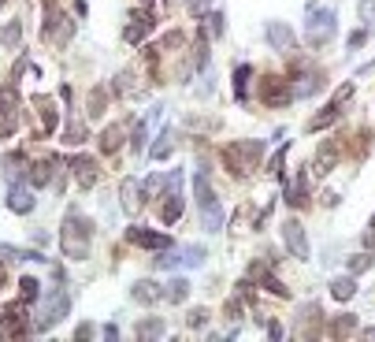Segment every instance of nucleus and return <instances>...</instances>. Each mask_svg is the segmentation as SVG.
Wrapping results in <instances>:
<instances>
[{
    "label": "nucleus",
    "mask_w": 375,
    "mask_h": 342,
    "mask_svg": "<svg viewBox=\"0 0 375 342\" xmlns=\"http://www.w3.org/2000/svg\"><path fill=\"white\" fill-rule=\"evenodd\" d=\"M164 223H175L182 216V171H171L167 175V194H164Z\"/></svg>",
    "instance_id": "nucleus-9"
},
{
    "label": "nucleus",
    "mask_w": 375,
    "mask_h": 342,
    "mask_svg": "<svg viewBox=\"0 0 375 342\" xmlns=\"http://www.w3.org/2000/svg\"><path fill=\"white\" fill-rule=\"evenodd\" d=\"M4 175H8V183H19V179H26V160H23V153L4 156Z\"/></svg>",
    "instance_id": "nucleus-28"
},
{
    "label": "nucleus",
    "mask_w": 375,
    "mask_h": 342,
    "mask_svg": "<svg viewBox=\"0 0 375 342\" xmlns=\"http://www.w3.org/2000/svg\"><path fill=\"white\" fill-rule=\"evenodd\" d=\"M283 160H286V145L278 149V153L272 156V164H267V171H272V175H283Z\"/></svg>",
    "instance_id": "nucleus-44"
},
{
    "label": "nucleus",
    "mask_w": 375,
    "mask_h": 342,
    "mask_svg": "<svg viewBox=\"0 0 375 342\" xmlns=\"http://www.w3.org/2000/svg\"><path fill=\"white\" fill-rule=\"evenodd\" d=\"M52 168H56V160L52 156H45V160H34V164L26 168V183L30 186H49V179H52Z\"/></svg>",
    "instance_id": "nucleus-18"
},
{
    "label": "nucleus",
    "mask_w": 375,
    "mask_h": 342,
    "mask_svg": "<svg viewBox=\"0 0 375 342\" xmlns=\"http://www.w3.org/2000/svg\"><path fill=\"white\" fill-rule=\"evenodd\" d=\"M205 63H208V34H197V41H194V67L205 71Z\"/></svg>",
    "instance_id": "nucleus-33"
},
{
    "label": "nucleus",
    "mask_w": 375,
    "mask_h": 342,
    "mask_svg": "<svg viewBox=\"0 0 375 342\" xmlns=\"http://www.w3.org/2000/svg\"><path fill=\"white\" fill-rule=\"evenodd\" d=\"M126 242L145 245V250H167V245H171L167 234H160V231H145V227H126Z\"/></svg>",
    "instance_id": "nucleus-13"
},
{
    "label": "nucleus",
    "mask_w": 375,
    "mask_h": 342,
    "mask_svg": "<svg viewBox=\"0 0 375 342\" xmlns=\"http://www.w3.org/2000/svg\"><path fill=\"white\" fill-rule=\"evenodd\" d=\"M372 264H375V256H368V253H357V256L349 261V272H353V275H360V272H368Z\"/></svg>",
    "instance_id": "nucleus-39"
},
{
    "label": "nucleus",
    "mask_w": 375,
    "mask_h": 342,
    "mask_svg": "<svg viewBox=\"0 0 375 342\" xmlns=\"http://www.w3.org/2000/svg\"><path fill=\"white\" fill-rule=\"evenodd\" d=\"M119 194H123V209L131 212V216H134V212H142V205H145V197H142V186H138L134 179H126V183L119 186Z\"/></svg>",
    "instance_id": "nucleus-23"
},
{
    "label": "nucleus",
    "mask_w": 375,
    "mask_h": 342,
    "mask_svg": "<svg viewBox=\"0 0 375 342\" xmlns=\"http://www.w3.org/2000/svg\"><path fill=\"white\" fill-rule=\"evenodd\" d=\"M38 115H41V127H38V138H45L56 131V104H52V97H38Z\"/></svg>",
    "instance_id": "nucleus-20"
},
{
    "label": "nucleus",
    "mask_w": 375,
    "mask_h": 342,
    "mask_svg": "<svg viewBox=\"0 0 375 342\" xmlns=\"http://www.w3.org/2000/svg\"><path fill=\"white\" fill-rule=\"evenodd\" d=\"M264 101L272 104V108H278V104L294 101V90L286 86V79H267L264 82Z\"/></svg>",
    "instance_id": "nucleus-15"
},
{
    "label": "nucleus",
    "mask_w": 375,
    "mask_h": 342,
    "mask_svg": "<svg viewBox=\"0 0 375 342\" xmlns=\"http://www.w3.org/2000/svg\"><path fill=\"white\" fill-rule=\"evenodd\" d=\"M264 153V142H234L223 149V164H227L234 175H245Z\"/></svg>",
    "instance_id": "nucleus-4"
},
{
    "label": "nucleus",
    "mask_w": 375,
    "mask_h": 342,
    "mask_svg": "<svg viewBox=\"0 0 375 342\" xmlns=\"http://www.w3.org/2000/svg\"><path fill=\"white\" fill-rule=\"evenodd\" d=\"M71 313V294L63 291V286H56L45 302H41V313H38V331H49V327H56L63 316Z\"/></svg>",
    "instance_id": "nucleus-5"
},
{
    "label": "nucleus",
    "mask_w": 375,
    "mask_h": 342,
    "mask_svg": "<svg viewBox=\"0 0 375 342\" xmlns=\"http://www.w3.org/2000/svg\"><path fill=\"white\" fill-rule=\"evenodd\" d=\"M41 38L52 41V45H67V41L74 38V23L56 15V8H49V19H45V26H41Z\"/></svg>",
    "instance_id": "nucleus-7"
},
{
    "label": "nucleus",
    "mask_w": 375,
    "mask_h": 342,
    "mask_svg": "<svg viewBox=\"0 0 375 342\" xmlns=\"http://www.w3.org/2000/svg\"><path fill=\"white\" fill-rule=\"evenodd\" d=\"M283 242H286V250H290V256H297V261H308V234L301 227V220H286L283 223Z\"/></svg>",
    "instance_id": "nucleus-8"
},
{
    "label": "nucleus",
    "mask_w": 375,
    "mask_h": 342,
    "mask_svg": "<svg viewBox=\"0 0 375 342\" xmlns=\"http://www.w3.org/2000/svg\"><path fill=\"white\" fill-rule=\"evenodd\" d=\"M357 12H360V19H364V26L375 30V0H360Z\"/></svg>",
    "instance_id": "nucleus-38"
},
{
    "label": "nucleus",
    "mask_w": 375,
    "mask_h": 342,
    "mask_svg": "<svg viewBox=\"0 0 375 342\" xmlns=\"http://www.w3.org/2000/svg\"><path fill=\"white\" fill-rule=\"evenodd\" d=\"M290 90H294V97H312V93L324 90V79H319V74H301Z\"/></svg>",
    "instance_id": "nucleus-25"
},
{
    "label": "nucleus",
    "mask_w": 375,
    "mask_h": 342,
    "mask_svg": "<svg viewBox=\"0 0 375 342\" xmlns=\"http://www.w3.org/2000/svg\"><path fill=\"white\" fill-rule=\"evenodd\" d=\"M267 45H272L275 52H290L294 49V30L286 26V23H267Z\"/></svg>",
    "instance_id": "nucleus-14"
},
{
    "label": "nucleus",
    "mask_w": 375,
    "mask_h": 342,
    "mask_svg": "<svg viewBox=\"0 0 375 342\" xmlns=\"http://www.w3.org/2000/svg\"><path fill=\"white\" fill-rule=\"evenodd\" d=\"M0 286H4V283H0Z\"/></svg>",
    "instance_id": "nucleus-54"
},
{
    "label": "nucleus",
    "mask_w": 375,
    "mask_h": 342,
    "mask_svg": "<svg viewBox=\"0 0 375 342\" xmlns=\"http://www.w3.org/2000/svg\"><path fill=\"white\" fill-rule=\"evenodd\" d=\"M249 79H253V67H249V63H242V67L234 71V101H238V104L249 101Z\"/></svg>",
    "instance_id": "nucleus-24"
},
{
    "label": "nucleus",
    "mask_w": 375,
    "mask_h": 342,
    "mask_svg": "<svg viewBox=\"0 0 375 342\" xmlns=\"http://www.w3.org/2000/svg\"><path fill=\"white\" fill-rule=\"evenodd\" d=\"M90 238H93V223L82 216V212H67L63 220V234H60V245L71 261H85L90 256Z\"/></svg>",
    "instance_id": "nucleus-1"
},
{
    "label": "nucleus",
    "mask_w": 375,
    "mask_h": 342,
    "mask_svg": "<svg viewBox=\"0 0 375 342\" xmlns=\"http://www.w3.org/2000/svg\"><path fill=\"white\" fill-rule=\"evenodd\" d=\"M212 4V0H194V8H197V12H201V8H208Z\"/></svg>",
    "instance_id": "nucleus-50"
},
{
    "label": "nucleus",
    "mask_w": 375,
    "mask_h": 342,
    "mask_svg": "<svg viewBox=\"0 0 375 342\" xmlns=\"http://www.w3.org/2000/svg\"><path fill=\"white\" fill-rule=\"evenodd\" d=\"M149 30H153V15H149V12H134L131 23H126V30H123V38L131 41V45H138V41H142Z\"/></svg>",
    "instance_id": "nucleus-17"
},
{
    "label": "nucleus",
    "mask_w": 375,
    "mask_h": 342,
    "mask_svg": "<svg viewBox=\"0 0 375 342\" xmlns=\"http://www.w3.org/2000/svg\"><path fill=\"white\" fill-rule=\"evenodd\" d=\"M149 131H153L149 123L134 127V138H131V149H134V153H142V149H145V138H149Z\"/></svg>",
    "instance_id": "nucleus-41"
},
{
    "label": "nucleus",
    "mask_w": 375,
    "mask_h": 342,
    "mask_svg": "<svg viewBox=\"0 0 375 342\" xmlns=\"http://www.w3.org/2000/svg\"><path fill=\"white\" fill-rule=\"evenodd\" d=\"M153 156H156V160H164V156H171V134H167V131L160 134V142L153 145Z\"/></svg>",
    "instance_id": "nucleus-43"
},
{
    "label": "nucleus",
    "mask_w": 375,
    "mask_h": 342,
    "mask_svg": "<svg viewBox=\"0 0 375 342\" xmlns=\"http://www.w3.org/2000/svg\"><path fill=\"white\" fill-rule=\"evenodd\" d=\"M90 335H93V327H90V324H82L78 331H74V339H90Z\"/></svg>",
    "instance_id": "nucleus-49"
},
{
    "label": "nucleus",
    "mask_w": 375,
    "mask_h": 342,
    "mask_svg": "<svg viewBox=\"0 0 375 342\" xmlns=\"http://www.w3.org/2000/svg\"><path fill=\"white\" fill-rule=\"evenodd\" d=\"M19 127V101L12 86H0V138H12Z\"/></svg>",
    "instance_id": "nucleus-6"
},
{
    "label": "nucleus",
    "mask_w": 375,
    "mask_h": 342,
    "mask_svg": "<svg viewBox=\"0 0 375 342\" xmlns=\"http://www.w3.org/2000/svg\"><path fill=\"white\" fill-rule=\"evenodd\" d=\"M134 335H138V339H160V335H164V320H160V316H156V320H142Z\"/></svg>",
    "instance_id": "nucleus-32"
},
{
    "label": "nucleus",
    "mask_w": 375,
    "mask_h": 342,
    "mask_svg": "<svg viewBox=\"0 0 375 342\" xmlns=\"http://www.w3.org/2000/svg\"><path fill=\"white\" fill-rule=\"evenodd\" d=\"M308 201V171H297V179L286 186V205L290 209H301Z\"/></svg>",
    "instance_id": "nucleus-19"
},
{
    "label": "nucleus",
    "mask_w": 375,
    "mask_h": 342,
    "mask_svg": "<svg viewBox=\"0 0 375 342\" xmlns=\"http://www.w3.org/2000/svg\"><path fill=\"white\" fill-rule=\"evenodd\" d=\"M353 294H357V279H353V275H342V279H331V298H335V302H349Z\"/></svg>",
    "instance_id": "nucleus-26"
},
{
    "label": "nucleus",
    "mask_w": 375,
    "mask_h": 342,
    "mask_svg": "<svg viewBox=\"0 0 375 342\" xmlns=\"http://www.w3.org/2000/svg\"><path fill=\"white\" fill-rule=\"evenodd\" d=\"M0 8H4V0H0Z\"/></svg>",
    "instance_id": "nucleus-52"
},
{
    "label": "nucleus",
    "mask_w": 375,
    "mask_h": 342,
    "mask_svg": "<svg viewBox=\"0 0 375 342\" xmlns=\"http://www.w3.org/2000/svg\"><path fill=\"white\" fill-rule=\"evenodd\" d=\"M63 142H67V145H82L85 142V123L82 120H67V127H63Z\"/></svg>",
    "instance_id": "nucleus-31"
},
{
    "label": "nucleus",
    "mask_w": 375,
    "mask_h": 342,
    "mask_svg": "<svg viewBox=\"0 0 375 342\" xmlns=\"http://www.w3.org/2000/svg\"><path fill=\"white\" fill-rule=\"evenodd\" d=\"M205 245H190V250H182L178 253V264L182 268H201V264H205Z\"/></svg>",
    "instance_id": "nucleus-30"
},
{
    "label": "nucleus",
    "mask_w": 375,
    "mask_h": 342,
    "mask_svg": "<svg viewBox=\"0 0 375 342\" xmlns=\"http://www.w3.org/2000/svg\"><path fill=\"white\" fill-rule=\"evenodd\" d=\"M364 250H375V216L368 223V231H364Z\"/></svg>",
    "instance_id": "nucleus-46"
},
{
    "label": "nucleus",
    "mask_w": 375,
    "mask_h": 342,
    "mask_svg": "<svg viewBox=\"0 0 375 342\" xmlns=\"http://www.w3.org/2000/svg\"><path fill=\"white\" fill-rule=\"evenodd\" d=\"M71 175H74V183H78L82 190H93V186H97V175H101L97 160H93V156H74L71 160Z\"/></svg>",
    "instance_id": "nucleus-11"
},
{
    "label": "nucleus",
    "mask_w": 375,
    "mask_h": 342,
    "mask_svg": "<svg viewBox=\"0 0 375 342\" xmlns=\"http://www.w3.org/2000/svg\"><path fill=\"white\" fill-rule=\"evenodd\" d=\"M126 134H131V123H112V127H104V131H101V153H115V149L126 142Z\"/></svg>",
    "instance_id": "nucleus-16"
},
{
    "label": "nucleus",
    "mask_w": 375,
    "mask_h": 342,
    "mask_svg": "<svg viewBox=\"0 0 375 342\" xmlns=\"http://www.w3.org/2000/svg\"><path fill=\"white\" fill-rule=\"evenodd\" d=\"M335 30H338V15L331 12V8L308 4V12H305V38H308V45H327V41L335 38Z\"/></svg>",
    "instance_id": "nucleus-3"
},
{
    "label": "nucleus",
    "mask_w": 375,
    "mask_h": 342,
    "mask_svg": "<svg viewBox=\"0 0 375 342\" xmlns=\"http://www.w3.org/2000/svg\"><path fill=\"white\" fill-rule=\"evenodd\" d=\"M335 160H338V149L327 142V145L316 153V160H312V171H316V175H327V171L335 168Z\"/></svg>",
    "instance_id": "nucleus-27"
},
{
    "label": "nucleus",
    "mask_w": 375,
    "mask_h": 342,
    "mask_svg": "<svg viewBox=\"0 0 375 342\" xmlns=\"http://www.w3.org/2000/svg\"><path fill=\"white\" fill-rule=\"evenodd\" d=\"M23 305H8L4 316H0V339H12V335H26V320H23Z\"/></svg>",
    "instance_id": "nucleus-12"
},
{
    "label": "nucleus",
    "mask_w": 375,
    "mask_h": 342,
    "mask_svg": "<svg viewBox=\"0 0 375 342\" xmlns=\"http://www.w3.org/2000/svg\"><path fill=\"white\" fill-rule=\"evenodd\" d=\"M167 4H175V0H167Z\"/></svg>",
    "instance_id": "nucleus-53"
},
{
    "label": "nucleus",
    "mask_w": 375,
    "mask_h": 342,
    "mask_svg": "<svg viewBox=\"0 0 375 342\" xmlns=\"http://www.w3.org/2000/svg\"><path fill=\"white\" fill-rule=\"evenodd\" d=\"M249 279H260L267 294H278V298H290V291H286V286L278 283L275 275H272V272L264 268V264H253V268H249Z\"/></svg>",
    "instance_id": "nucleus-21"
},
{
    "label": "nucleus",
    "mask_w": 375,
    "mask_h": 342,
    "mask_svg": "<svg viewBox=\"0 0 375 342\" xmlns=\"http://www.w3.org/2000/svg\"><path fill=\"white\" fill-rule=\"evenodd\" d=\"M194 194H197V209H201V227H205L208 234H216L223 227V220H227V212H223L219 197L212 194L205 175H194Z\"/></svg>",
    "instance_id": "nucleus-2"
},
{
    "label": "nucleus",
    "mask_w": 375,
    "mask_h": 342,
    "mask_svg": "<svg viewBox=\"0 0 375 342\" xmlns=\"http://www.w3.org/2000/svg\"><path fill=\"white\" fill-rule=\"evenodd\" d=\"M208 34L212 38H223V30H227V23H223V12H208Z\"/></svg>",
    "instance_id": "nucleus-40"
},
{
    "label": "nucleus",
    "mask_w": 375,
    "mask_h": 342,
    "mask_svg": "<svg viewBox=\"0 0 375 342\" xmlns=\"http://www.w3.org/2000/svg\"><path fill=\"white\" fill-rule=\"evenodd\" d=\"M368 34H372V30H357V34L349 38V49H360L364 41H368Z\"/></svg>",
    "instance_id": "nucleus-47"
},
{
    "label": "nucleus",
    "mask_w": 375,
    "mask_h": 342,
    "mask_svg": "<svg viewBox=\"0 0 375 342\" xmlns=\"http://www.w3.org/2000/svg\"><path fill=\"white\" fill-rule=\"evenodd\" d=\"M186 320H190V324H194V327H201V324H205V320H208V313H205V309H194V313H190Z\"/></svg>",
    "instance_id": "nucleus-48"
},
{
    "label": "nucleus",
    "mask_w": 375,
    "mask_h": 342,
    "mask_svg": "<svg viewBox=\"0 0 375 342\" xmlns=\"http://www.w3.org/2000/svg\"><path fill=\"white\" fill-rule=\"evenodd\" d=\"M338 115H342V108H338L335 101H331V104H327L324 112H319V115H312V120H308V131H324V127H331V123L338 120Z\"/></svg>",
    "instance_id": "nucleus-29"
},
{
    "label": "nucleus",
    "mask_w": 375,
    "mask_h": 342,
    "mask_svg": "<svg viewBox=\"0 0 375 342\" xmlns=\"http://www.w3.org/2000/svg\"><path fill=\"white\" fill-rule=\"evenodd\" d=\"M186 294H190V283H186V279H171V283H167V291H164L167 302H182Z\"/></svg>",
    "instance_id": "nucleus-36"
},
{
    "label": "nucleus",
    "mask_w": 375,
    "mask_h": 342,
    "mask_svg": "<svg viewBox=\"0 0 375 342\" xmlns=\"http://www.w3.org/2000/svg\"><path fill=\"white\" fill-rule=\"evenodd\" d=\"M364 339H375V327H364Z\"/></svg>",
    "instance_id": "nucleus-51"
},
{
    "label": "nucleus",
    "mask_w": 375,
    "mask_h": 342,
    "mask_svg": "<svg viewBox=\"0 0 375 342\" xmlns=\"http://www.w3.org/2000/svg\"><path fill=\"white\" fill-rule=\"evenodd\" d=\"M0 38H4V45H8V49H19V38H23V26H19V23L4 26V34H0Z\"/></svg>",
    "instance_id": "nucleus-42"
},
{
    "label": "nucleus",
    "mask_w": 375,
    "mask_h": 342,
    "mask_svg": "<svg viewBox=\"0 0 375 342\" xmlns=\"http://www.w3.org/2000/svg\"><path fill=\"white\" fill-rule=\"evenodd\" d=\"M8 209L19 212V216L34 212V186H30L26 179H19V183H8Z\"/></svg>",
    "instance_id": "nucleus-10"
},
{
    "label": "nucleus",
    "mask_w": 375,
    "mask_h": 342,
    "mask_svg": "<svg viewBox=\"0 0 375 342\" xmlns=\"http://www.w3.org/2000/svg\"><path fill=\"white\" fill-rule=\"evenodd\" d=\"M349 97H353V82H346V86H342V90H338V93H335V97H331V101H335L338 108H342V104H346Z\"/></svg>",
    "instance_id": "nucleus-45"
},
{
    "label": "nucleus",
    "mask_w": 375,
    "mask_h": 342,
    "mask_svg": "<svg viewBox=\"0 0 375 342\" xmlns=\"http://www.w3.org/2000/svg\"><path fill=\"white\" fill-rule=\"evenodd\" d=\"M353 327H357V316H349V313H346V316H338L335 324H331V335H338V339H342V335H349Z\"/></svg>",
    "instance_id": "nucleus-37"
},
{
    "label": "nucleus",
    "mask_w": 375,
    "mask_h": 342,
    "mask_svg": "<svg viewBox=\"0 0 375 342\" xmlns=\"http://www.w3.org/2000/svg\"><path fill=\"white\" fill-rule=\"evenodd\" d=\"M19 286H23V291H19V294H23V305H30V302H38V298H41V283L34 279V275H26Z\"/></svg>",
    "instance_id": "nucleus-35"
},
{
    "label": "nucleus",
    "mask_w": 375,
    "mask_h": 342,
    "mask_svg": "<svg viewBox=\"0 0 375 342\" xmlns=\"http://www.w3.org/2000/svg\"><path fill=\"white\" fill-rule=\"evenodd\" d=\"M131 298H134L138 305H153V302H160V298H164V286H156V283L142 279V283H134V286H131Z\"/></svg>",
    "instance_id": "nucleus-22"
},
{
    "label": "nucleus",
    "mask_w": 375,
    "mask_h": 342,
    "mask_svg": "<svg viewBox=\"0 0 375 342\" xmlns=\"http://www.w3.org/2000/svg\"><path fill=\"white\" fill-rule=\"evenodd\" d=\"M104 104H108V93H104L101 86H93L90 90V120H97V115L104 112Z\"/></svg>",
    "instance_id": "nucleus-34"
}]
</instances>
